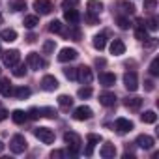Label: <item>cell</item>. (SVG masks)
Returning a JSON list of instances; mask_svg holds the SVG:
<instances>
[{"label": "cell", "instance_id": "1", "mask_svg": "<svg viewBox=\"0 0 159 159\" xmlns=\"http://www.w3.org/2000/svg\"><path fill=\"white\" fill-rule=\"evenodd\" d=\"M64 142L67 144V150H69V153H73V155L81 153L83 140H81V137H79L77 133H73V131H67V133L64 135Z\"/></svg>", "mask_w": 159, "mask_h": 159}, {"label": "cell", "instance_id": "2", "mask_svg": "<svg viewBox=\"0 0 159 159\" xmlns=\"http://www.w3.org/2000/svg\"><path fill=\"white\" fill-rule=\"evenodd\" d=\"M26 66L30 67V69H43L45 66H47V62L39 56V52H28L26 54Z\"/></svg>", "mask_w": 159, "mask_h": 159}, {"label": "cell", "instance_id": "3", "mask_svg": "<svg viewBox=\"0 0 159 159\" xmlns=\"http://www.w3.org/2000/svg\"><path fill=\"white\" fill-rule=\"evenodd\" d=\"M26 139L23 137V135H13L11 137V140H10V150L13 152V153H23V152H26Z\"/></svg>", "mask_w": 159, "mask_h": 159}, {"label": "cell", "instance_id": "4", "mask_svg": "<svg viewBox=\"0 0 159 159\" xmlns=\"http://www.w3.org/2000/svg\"><path fill=\"white\" fill-rule=\"evenodd\" d=\"M34 135H36L43 144H52V142H54V131L49 129V127H36V129H34Z\"/></svg>", "mask_w": 159, "mask_h": 159}, {"label": "cell", "instance_id": "5", "mask_svg": "<svg viewBox=\"0 0 159 159\" xmlns=\"http://www.w3.org/2000/svg\"><path fill=\"white\" fill-rule=\"evenodd\" d=\"M77 79L83 84H90L94 81V73H92V69L88 66H81V67H77Z\"/></svg>", "mask_w": 159, "mask_h": 159}, {"label": "cell", "instance_id": "6", "mask_svg": "<svg viewBox=\"0 0 159 159\" xmlns=\"http://www.w3.org/2000/svg\"><path fill=\"white\" fill-rule=\"evenodd\" d=\"M19 58H21V54H19L17 49H10V51L2 52V62H4V66H8V67H13V66L19 62Z\"/></svg>", "mask_w": 159, "mask_h": 159}, {"label": "cell", "instance_id": "7", "mask_svg": "<svg viewBox=\"0 0 159 159\" xmlns=\"http://www.w3.org/2000/svg\"><path fill=\"white\" fill-rule=\"evenodd\" d=\"M124 86L129 92H137V88H139V79H137V73L135 71H127L124 75Z\"/></svg>", "mask_w": 159, "mask_h": 159}, {"label": "cell", "instance_id": "8", "mask_svg": "<svg viewBox=\"0 0 159 159\" xmlns=\"http://www.w3.org/2000/svg\"><path fill=\"white\" fill-rule=\"evenodd\" d=\"M92 116H94V112H92V109H90V107H86V105H81V107H77V109L73 111V118H75V120H79V122L90 120Z\"/></svg>", "mask_w": 159, "mask_h": 159}, {"label": "cell", "instance_id": "9", "mask_svg": "<svg viewBox=\"0 0 159 159\" xmlns=\"http://www.w3.org/2000/svg\"><path fill=\"white\" fill-rule=\"evenodd\" d=\"M34 10L39 15H49L54 8H52V2H49V0H34Z\"/></svg>", "mask_w": 159, "mask_h": 159}, {"label": "cell", "instance_id": "10", "mask_svg": "<svg viewBox=\"0 0 159 159\" xmlns=\"http://www.w3.org/2000/svg\"><path fill=\"white\" fill-rule=\"evenodd\" d=\"M41 88H43L45 92H54V90L58 88V81H56L52 75H45V77L41 79Z\"/></svg>", "mask_w": 159, "mask_h": 159}, {"label": "cell", "instance_id": "11", "mask_svg": "<svg viewBox=\"0 0 159 159\" xmlns=\"http://www.w3.org/2000/svg\"><path fill=\"white\" fill-rule=\"evenodd\" d=\"M77 56H79V52H77L75 49L64 47V49L60 51V54H58V62H71V60H75Z\"/></svg>", "mask_w": 159, "mask_h": 159}, {"label": "cell", "instance_id": "12", "mask_svg": "<svg viewBox=\"0 0 159 159\" xmlns=\"http://www.w3.org/2000/svg\"><path fill=\"white\" fill-rule=\"evenodd\" d=\"M131 129H133V122L131 120H127V118H118L116 120V131L118 133L124 135V133H129Z\"/></svg>", "mask_w": 159, "mask_h": 159}, {"label": "cell", "instance_id": "13", "mask_svg": "<svg viewBox=\"0 0 159 159\" xmlns=\"http://www.w3.org/2000/svg\"><path fill=\"white\" fill-rule=\"evenodd\" d=\"M153 139L150 137V135H139L137 137V146L139 148H142V150H152L153 148Z\"/></svg>", "mask_w": 159, "mask_h": 159}, {"label": "cell", "instance_id": "14", "mask_svg": "<svg viewBox=\"0 0 159 159\" xmlns=\"http://www.w3.org/2000/svg\"><path fill=\"white\" fill-rule=\"evenodd\" d=\"M135 36H137V39H140V41L148 39V30H146L142 19H137V25H135Z\"/></svg>", "mask_w": 159, "mask_h": 159}, {"label": "cell", "instance_id": "15", "mask_svg": "<svg viewBox=\"0 0 159 159\" xmlns=\"http://www.w3.org/2000/svg\"><path fill=\"white\" fill-rule=\"evenodd\" d=\"M64 19H66V23L67 25H77L79 23V19H81V15H79V11L75 10V8H71V10H66L64 11Z\"/></svg>", "mask_w": 159, "mask_h": 159}, {"label": "cell", "instance_id": "16", "mask_svg": "<svg viewBox=\"0 0 159 159\" xmlns=\"http://www.w3.org/2000/svg\"><path fill=\"white\" fill-rule=\"evenodd\" d=\"M99 103H101L103 107H112V105L116 103V96H114L112 92H101V94H99Z\"/></svg>", "mask_w": 159, "mask_h": 159}, {"label": "cell", "instance_id": "17", "mask_svg": "<svg viewBox=\"0 0 159 159\" xmlns=\"http://www.w3.org/2000/svg\"><path fill=\"white\" fill-rule=\"evenodd\" d=\"M124 52H125V43L122 39H112V43H111V54L120 56Z\"/></svg>", "mask_w": 159, "mask_h": 159}, {"label": "cell", "instance_id": "18", "mask_svg": "<svg viewBox=\"0 0 159 159\" xmlns=\"http://www.w3.org/2000/svg\"><path fill=\"white\" fill-rule=\"evenodd\" d=\"M99 153H101V157H103V159H112V157L116 155V146L107 142V144H103V146H101Z\"/></svg>", "mask_w": 159, "mask_h": 159}, {"label": "cell", "instance_id": "19", "mask_svg": "<svg viewBox=\"0 0 159 159\" xmlns=\"http://www.w3.org/2000/svg\"><path fill=\"white\" fill-rule=\"evenodd\" d=\"M0 94H2L4 98L13 96V86L10 83V79H2V81H0Z\"/></svg>", "mask_w": 159, "mask_h": 159}, {"label": "cell", "instance_id": "20", "mask_svg": "<svg viewBox=\"0 0 159 159\" xmlns=\"http://www.w3.org/2000/svg\"><path fill=\"white\" fill-rule=\"evenodd\" d=\"M99 83L103 84V86H112L114 83H116V75L114 73H109V71H105V73H101L99 75Z\"/></svg>", "mask_w": 159, "mask_h": 159}, {"label": "cell", "instance_id": "21", "mask_svg": "<svg viewBox=\"0 0 159 159\" xmlns=\"http://www.w3.org/2000/svg\"><path fill=\"white\" fill-rule=\"evenodd\" d=\"M86 10H88V13L99 15L101 10H103V4L99 2V0H88V2H86Z\"/></svg>", "mask_w": 159, "mask_h": 159}, {"label": "cell", "instance_id": "22", "mask_svg": "<svg viewBox=\"0 0 159 159\" xmlns=\"http://www.w3.org/2000/svg\"><path fill=\"white\" fill-rule=\"evenodd\" d=\"M86 140H88L86 155H92V150H94V146H96V144H99V142H101V137H99V135H96V133H88V135H86Z\"/></svg>", "mask_w": 159, "mask_h": 159}, {"label": "cell", "instance_id": "23", "mask_svg": "<svg viewBox=\"0 0 159 159\" xmlns=\"http://www.w3.org/2000/svg\"><path fill=\"white\" fill-rule=\"evenodd\" d=\"M0 39L11 43V41H15V39H17V32H15L13 28H4L2 32H0Z\"/></svg>", "mask_w": 159, "mask_h": 159}, {"label": "cell", "instance_id": "24", "mask_svg": "<svg viewBox=\"0 0 159 159\" xmlns=\"http://www.w3.org/2000/svg\"><path fill=\"white\" fill-rule=\"evenodd\" d=\"M58 105H60V109H64V111H69V109L73 107V98H71V96H66V94H62V96H58Z\"/></svg>", "mask_w": 159, "mask_h": 159}, {"label": "cell", "instance_id": "25", "mask_svg": "<svg viewBox=\"0 0 159 159\" xmlns=\"http://www.w3.org/2000/svg\"><path fill=\"white\" fill-rule=\"evenodd\" d=\"M124 105L129 109V111H139L140 105H142V98H127L124 101Z\"/></svg>", "mask_w": 159, "mask_h": 159}, {"label": "cell", "instance_id": "26", "mask_svg": "<svg viewBox=\"0 0 159 159\" xmlns=\"http://www.w3.org/2000/svg\"><path fill=\"white\" fill-rule=\"evenodd\" d=\"M11 120H13L17 125H21V124H25V122L28 120V114H26L25 111L17 109V111H13V112H11Z\"/></svg>", "mask_w": 159, "mask_h": 159}, {"label": "cell", "instance_id": "27", "mask_svg": "<svg viewBox=\"0 0 159 159\" xmlns=\"http://www.w3.org/2000/svg\"><path fill=\"white\" fill-rule=\"evenodd\" d=\"M94 47L98 49V51H103L105 47H107V36L105 34H98V36H94Z\"/></svg>", "mask_w": 159, "mask_h": 159}, {"label": "cell", "instance_id": "28", "mask_svg": "<svg viewBox=\"0 0 159 159\" xmlns=\"http://www.w3.org/2000/svg\"><path fill=\"white\" fill-rule=\"evenodd\" d=\"M30 88H26V86H19V88H15L13 90V96L17 98V99H26V98H30Z\"/></svg>", "mask_w": 159, "mask_h": 159}, {"label": "cell", "instance_id": "29", "mask_svg": "<svg viewBox=\"0 0 159 159\" xmlns=\"http://www.w3.org/2000/svg\"><path fill=\"white\" fill-rule=\"evenodd\" d=\"M140 120H142L144 124H155V122H157V114H155L153 111H144V112L140 114Z\"/></svg>", "mask_w": 159, "mask_h": 159}, {"label": "cell", "instance_id": "30", "mask_svg": "<svg viewBox=\"0 0 159 159\" xmlns=\"http://www.w3.org/2000/svg\"><path fill=\"white\" fill-rule=\"evenodd\" d=\"M118 8H120V11L125 13V15H133V13H135V6H133L131 2H125V0H122V2L118 4Z\"/></svg>", "mask_w": 159, "mask_h": 159}, {"label": "cell", "instance_id": "31", "mask_svg": "<svg viewBox=\"0 0 159 159\" xmlns=\"http://www.w3.org/2000/svg\"><path fill=\"white\" fill-rule=\"evenodd\" d=\"M23 25H25L26 28H36V26L39 25V19H38L36 15H26L25 21H23Z\"/></svg>", "mask_w": 159, "mask_h": 159}, {"label": "cell", "instance_id": "32", "mask_svg": "<svg viewBox=\"0 0 159 159\" xmlns=\"http://www.w3.org/2000/svg\"><path fill=\"white\" fill-rule=\"evenodd\" d=\"M49 32H52V34H64V25L60 21H51L49 23Z\"/></svg>", "mask_w": 159, "mask_h": 159}, {"label": "cell", "instance_id": "33", "mask_svg": "<svg viewBox=\"0 0 159 159\" xmlns=\"http://www.w3.org/2000/svg\"><path fill=\"white\" fill-rule=\"evenodd\" d=\"M26 67H28L26 64H19V62H17V64L13 66V75H15V77H25V75H26Z\"/></svg>", "mask_w": 159, "mask_h": 159}, {"label": "cell", "instance_id": "34", "mask_svg": "<svg viewBox=\"0 0 159 159\" xmlns=\"http://www.w3.org/2000/svg\"><path fill=\"white\" fill-rule=\"evenodd\" d=\"M54 47H56L54 39H47V41L43 43V52H45V54H51V52H54Z\"/></svg>", "mask_w": 159, "mask_h": 159}, {"label": "cell", "instance_id": "35", "mask_svg": "<svg viewBox=\"0 0 159 159\" xmlns=\"http://www.w3.org/2000/svg\"><path fill=\"white\" fill-rule=\"evenodd\" d=\"M118 26H120L122 30H127V28L131 26V23H129V19H127L125 15H118Z\"/></svg>", "mask_w": 159, "mask_h": 159}, {"label": "cell", "instance_id": "36", "mask_svg": "<svg viewBox=\"0 0 159 159\" xmlns=\"http://www.w3.org/2000/svg\"><path fill=\"white\" fill-rule=\"evenodd\" d=\"M150 73H152L153 77L159 75V58H153V60H152V64H150Z\"/></svg>", "mask_w": 159, "mask_h": 159}, {"label": "cell", "instance_id": "37", "mask_svg": "<svg viewBox=\"0 0 159 159\" xmlns=\"http://www.w3.org/2000/svg\"><path fill=\"white\" fill-rule=\"evenodd\" d=\"M41 116H47V118H56V116H58V112H56L52 107H45V109H41Z\"/></svg>", "mask_w": 159, "mask_h": 159}, {"label": "cell", "instance_id": "38", "mask_svg": "<svg viewBox=\"0 0 159 159\" xmlns=\"http://www.w3.org/2000/svg\"><path fill=\"white\" fill-rule=\"evenodd\" d=\"M11 10L13 11H23V10H26V2L25 0H15V2L11 4Z\"/></svg>", "mask_w": 159, "mask_h": 159}, {"label": "cell", "instance_id": "39", "mask_svg": "<svg viewBox=\"0 0 159 159\" xmlns=\"http://www.w3.org/2000/svg\"><path fill=\"white\" fill-rule=\"evenodd\" d=\"M77 94H79V98H81V99H86V98H90V96H92V88H90V86H83Z\"/></svg>", "mask_w": 159, "mask_h": 159}, {"label": "cell", "instance_id": "40", "mask_svg": "<svg viewBox=\"0 0 159 159\" xmlns=\"http://www.w3.org/2000/svg\"><path fill=\"white\" fill-rule=\"evenodd\" d=\"M64 75L69 79V81H73V79H77V67H66L64 69Z\"/></svg>", "mask_w": 159, "mask_h": 159}, {"label": "cell", "instance_id": "41", "mask_svg": "<svg viewBox=\"0 0 159 159\" xmlns=\"http://www.w3.org/2000/svg\"><path fill=\"white\" fill-rule=\"evenodd\" d=\"M79 0H62V8L64 10H71V8H77Z\"/></svg>", "mask_w": 159, "mask_h": 159}, {"label": "cell", "instance_id": "42", "mask_svg": "<svg viewBox=\"0 0 159 159\" xmlns=\"http://www.w3.org/2000/svg\"><path fill=\"white\" fill-rule=\"evenodd\" d=\"M146 30H152V32L157 30V19H155V17H152V19L146 21Z\"/></svg>", "mask_w": 159, "mask_h": 159}, {"label": "cell", "instance_id": "43", "mask_svg": "<svg viewBox=\"0 0 159 159\" xmlns=\"http://www.w3.org/2000/svg\"><path fill=\"white\" fill-rule=\"evenodd\" d=\"M26 114H28V118H32V120H38V118L41 116V109H36V107H32V109H30Z\"/></svg>", "mask_w": 159, "mask_h": 159}, {"label": "cell", "instance_id": "44", "mask_svg": "<svg viewBox=\"0 0 159 159\" xmlns=\"http://www.w3.org/2000/svg\"><path fill=\"white\" fill-rule=\"evenodd\" d=\"M86 21H88V25H90V26H94V25H98V23H99L98 15H94V13H88V15H86Z\"/></svg>", "mask_w": 159, "mask_h": 159}, {"label": "cell", "instance_id": "45", "mask_svg": "<svg viewBox=\"0 0 159 159\" xmlns=\"http://www.w3.org/2000/svg\"><path fill=\"white\" fill-rule=\"evenodd\" d=\"M157 0H144V10H155Z\"/></svg>", "mask_w": 159, "mask_h": 159}, {"label": "cell", "instance_id": "46", "mask_svg": "<svg viewBox=\"0 0 159 159\" xmlns=\"http://www.w3.org/2000/svg\"><path fill=\"white\" fill-rule=\"evenodd\" d=\"M51 157H52V159H54V157H56V159L66 157V152H62V150H52V152H51Z\"/></svg>", "mask_w": 159, "mask_h": 159}, {"label": "cell", "instance_id": "47", "mask_svg": "<svg viewBox=\"0 0 159 159\" xmlns=\"http://www.w3.org/2000/svg\"><path fill=\"white\" fill-rule=\"evenodd\" d=\"M144 90L146 92H152L153 90V81H144Z\"/></svg>", "mask_w": 159, "mask_h": 159}, {"label": "cell", "instance_id": "48", "mask_svg": "<svg viewBox=\"0 0 159 159\" xmlns=\"http://www.w3.org/2000/svg\"><path fill=\"white\" fill-rule=\"evenodd\" d=\"M8 116H10V112H8L6 109H0V122H4Z\"/></svg>", "mask_w": 159, "mask_h": 159}, {"label": "cell", "instance_id": "49", "mask_svg": "<svg viewBox=\"0 0 159 159\" xmlns=\"http://www.w3.org/2000/svg\"><path fill=\"white\" fill-rule=\"evenodd\" d=\"M148 39H150V41H146V39H144V41H146V47H150V49H152V47H155V43H157V41H155V38H148Z\"/></svg>", "mask_w": 159, "mask_h": 159}, {"label": "cell", "instance_id": "50", "mask_svg": "<svg viewBox=\"0 0 159 159\" xmlns=\"http://www.w3.org/2000/svg\"><path fill=\"white\" fill-rule=\"evenodd\" d=\"M32 41H36V36H34V34L28 36V43H32Z\"/></svg>", "mask_w": 159, "mask_h": 159}, {"label": "cell", "instance_id": "51", "mask_svg": "<svg viewBox=\"0 0 159 159\" xmlns=\"http://www.w3.org/2000/svg\"><path fill=\"white\" fill-rule=\"evenodd\" d=\"M4 152V144H2V140H0V153Z\"/></svg>", "mask_w": 159, "mask_h": 159}, {"label": "cell", "instance_id": "52", "mask_svg": "<svg viewBox=\"0 0 159 159\" xmlns=\"http://www.w3.org/2000/svg\"><path fill=\"white\" fill-rule=\"evenodd\" d=\"M2 21H4V19H2V13H0V25H2Z\"/></svg>", "mask_w": 159, "mask_h": 159}, {"label": "cell", "instance_id": "53", "mask_svg": "<svg viewBox=\"0 0 159 159\" xmlns=\"http://www.w3.org/2000/svg\"><path fill=\"white\" fill-rule=\"evenodd\" d=\"M0 52H2V47H0Z\"/></svg>", "mask_w": 159, "mask_h": 159}]
</instances>
